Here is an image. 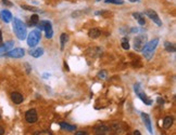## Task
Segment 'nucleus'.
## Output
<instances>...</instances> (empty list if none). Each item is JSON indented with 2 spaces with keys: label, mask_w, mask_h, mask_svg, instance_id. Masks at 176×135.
Here are the masks:
<instances>
[{
  "label": "nucleus",
  "mask_w": 176,
  "mask_h": 135,
  "mask_svg": "<svg viewBox=\"0 0 176 135\" xmlns=\"http://www.w3.org/2000/svg\"><path fill=\"white\" fill-rule=\"evenodd\" d=\"M5 134V129H3V126H0V135H3Z\"/></svg>",
  "instance_id": "2f4dec72"
},
{
  "label": "nucleus",
  "mask_w": 176,
  "mask_h": 135,
  "mask_svg": "<svg viewBox=\"0 0 176 135\" xmlns=\"http://www.w3.org/2000/svg\"><path fill=\"white\" fill-rule=\"evenodd\" d=\"M25 120L27 121L28 123H35L36 121L38 120V115L36 109H29L26 111L25 114Z\"/></svg>",
  "instance_id": "0eeeda50"
},
{
  "label": "nucleus",
  "mask_w": 176,
  "mask_h": 135,
  "mask_svg": "<svg viewBox=\"0 0 176 135\" xmlns=\"http://www.w3.org/2000/svg\"><path fill=\"white\" fill-rule=\"evenodd\" d=\"M109 132L113 135H120L122 132V126L120 122H114L111 124V126L109 128Z\"/></svg>",
  "instance_id": "9b49d317"
},
{
  "label": "nucleus",
  "mask_w": 176,
  "mask_h": 135,
  "mask_svg": "<svg viewBox=\"0 0 176 135\" xmlns=\"http://www.w3.org/2000/svg\"><path fill=\"white\" fill-rule=\"evenodd\" d=\"M134 90H135V92H136V94L138 95V97L146 105H148V106H150L152 104V100H150L149 97L146 95V93H144V92L141 91V87H140V83H135V86H134Z\"/></svg>",
  "instance_id": "39448f33"
},
{
  "label": "nucleus",
  "mask_w": 176,
  "mask_h": 135,
  "mask_svg": "<svg viewBox=\"0 0 176 135\" xmlns=\"http://www.w3.org/2000/svg\"><path fill=\"white\" fill-rule=\"evenodd\" d=\"M126 135H131V134H126Z\"/></svg>",
  "instance_id": "e433bc0d"
},
{
  "label": "nucleus",
  "mask_w": 176,
  "mask_h": 135,
  "mask_svg": "<svg viewBox=\"0 0 176 135\" xmlns=\"http://www.w3.org/2000/svg\"><path fill=\"white\" fill-rule=\"evenodd\" d=\"M5 55V56H8V57H12V58H21L25 55V50L22 48H16V49H13V50L8 51Z\"/></svg>",
  "instance_id": "423d86ee"
},
{
  "label": "nucleus",
  "mask_w": 176,
  "mask_h": 135,
  "mask_svg": "<svg viewBox=\"0 0 176 135\" xmlns=\"http://www.w3.org/2000/svg\"><path fill=\"white\" fill-rule=\"evenodd\" d=\"M2 41H3V39H2V33H1V30H0V44L3 43Z\"/></svg>",
  "instance_id": "473e14b6"
},
{
  "label": "nucleus",
  "mask_w": 176,
  "mask_h": 135,
  "mask_svg": "<svg viewBox=\"0 0 176 135\" xmlns=\"http://www.w3.org/2000/svg\"><path fill=\"white\" fill-rule=\"evenodd\" d=\"M40 38H41V33H40V30H38V29L32 30V31L29 33L28 37H27V44H28L30 48H35V47L39 43Z\"/></svg>",
  "instance_id": "7ed1b4c3"
},
{
  "label": "nucleus",
  "mask_w": 176,
  "mask_h": 135,
  "mask_svg": "<svg viewBox=\"0 0 176 135\" xmlns=\"http://www.w3.org/2000/svg\"><path fill=\"white\" fill-rule=\"evenodd\" d=\"M133 16H134V19L138 21V23H139L140 26H144V25L146 24V21L142 17V14H140V13H133Z\"/></svg>",
  "instance_id": "aec40b11"
},
{
  "label": "nucleus",
  "mask_w": 176,
  "mask_h": 135,
  "mask_svg": "<svg viewBox=\"0 0 176 135\" xmlns=\"http://www.w3.org/2000/svg\"><path fill=\"white\" fill-rule=\"evenodd\" d=\"M0 119H1V116H0Z\"/></svg>",
  "instance_id": "4c0bfd02"
},
{
  "label": "nucleus",
  "mask_w": 176,
  "mask_h": 135,
  "mask_svg": "<svg viewBox=\"0 0 176 135\" xmlns=\"http://www.w3.org/2000/svg\"><path fill=\"white\" fill-rule=\"evenodd\" d=\"M148 42V37L145 34L138 35L137 37H135L134 39V49L136 50L137 52H140L142 51L144 47L146 45V43Z\"/></svg>",
  "instance_id": "20e7f679"
},
{
  "label": "nucleus",
  "mask_w": 176,
  "mask_h": 135,
  "mask_svg": "<svg viewBox=\"0 0 176 135\" xmlns=\"http://www.w3.org/2000/svg\"><path fill=\"white\" fill-rule=\"evenodd\" d=\"M99 79H102V80H104L106 78H107V72L106 70H101V72L98 74V76H97Z\"/></svg>",
  "instance_id": "bb28decb"
},
{
  "label": "nucleus",
  "mask_w": 176,
  "mask_h": 135,
  "mask_svg": "<svg viewBox=\"0 0 176 135\" xmlns=\"http://www.w3.org/2000/svg\"><path fill=\"white\" fill-rule=\"evenodd\" d=\"M1 2H2V5H8V7H12V5H13V3H12L11 1H9V0H2Z\"/></svg>",
  "instance_id": "c85d7f7f"
},
{
  "label": "nucleus",
  "mask_w": 176,
  "mask_h": 135,
  "mask_svg": "<svg viewBox=\"0 0 176 135\" xmlns=\"http://www.w3.org/2000/svg\"><path fill=\"white\" fill-rule=\"evenodd\" d=\"M97 1H99V0H97Z\"/></svg>",
  "instance_id": "58836bf2"
},
{
  "label": "nucleus",
  "mask_w": 176,
  "mask_h": 135,
  "mask_svg": "<svg viewBox=\"0 0 176 135\" xmlns=\"http://www.w3.org/2000/svg\"><path fill=\"white\" fill-rule=\"evenodd\" d=\"M158 103H159L160 106H162V105L164 104V100H162L161 97H158Z\"/></svg>",
  "instance_id": "7c9ffc66"
},
{
  "label": "nucleus",
  "mask_w": 176,
  "mask_h": 135,
  "mask_svg": "<svg viewBox=\"0 0 176 135\" xmlns=\"http://www.w3.org/2000/svg\"><path fill=\"white\" fill-rule=\"evenodd\" d=\"M13 30H14L16 37L20 40H24L27 36V30H26V26L25 24L21 21V19L14 17L13 19Z\"/></svg>",
  "instance_id": "f257e3e1"
},
{
  "label": "nucleus",
  "mask_w": 176,
  "mask_h": 135,
  "mask_svg": "<svg viewBox=\"0 0 176 135\" xmlns=\"http://www.w3.org/2000/svg\"><path fill=\"white\" fill-rule=\"evenodd\" d=\"M145 14L148 16V17H150V19L156 23L158 26H162V22H161V19H160V17H159V15L156 14V11H153V10L151 9H149V10H147L146 12H145Z\"/></svg>",
  "instance_id": "1a4fd4ad"
},
{
  "label": "nucleus",
  "mask_w": 176,
  "mask_h": 135,
  "mask_svg": "<svg viewBox=\"0 0 176 135\" xmlns=\"http://www.w3.org/2000/svg\"><path fill=\"white\" fill-rule=\"evenodd\" d=\"M173 121H174L173 117H171V116L165 117L164 120H163V128H164V129H170V128L173 126Z\"/></svg>",
  "instance_id": "a211bd4d"
},
{
  "label": "nucleus",
  "mask_w": 176,
  "mask_h": 135,
  "mask_svg": "<svg viewBox=\"0 0 176 135\" xmlns=\"http://www.w3.org/2000/svg\"><path fill=\"white\" fill-rule=\"evenodd\" d=\"M60 126H61L62 130H66V131H70V132L76 130V126L68 124V123H66V122H61V123H60Z\"/></svg>",
  "instance_id": "6ab92c4d"
},
{
  "label": "nucleus",
  "mask_w": 176,
  "mask_h": 135,
  "mask_svg": "<svg viewBox=\"0 0 176 135\" xmlns=\"http://www.w3.org/2000/svg\"><path fill=\"white\" fill-rule=\"evenodd\" d=\"M106 3H113V5H123L124 0H106Z\"/></svg>",
  "instance_id": "a878e982"
},
{
  "label": "nucleus",
  "mask_w": 176,
  "mask_h": 135,
  "mask_svg": "<svg viewBox=\"0 0 176 135\" xmlns=\"http://www.w3.org/2000/svg\"><path fill=\"white\" fill-rule=\"evenodd\" d=\"M122 48L124 50H129V43H128V40L126 38H123L122 39Z\"/></svg>",
  "instance_id": "393cba45"
},
{
  "label": "nucleus",
  "mask_w": 176,
  "mask_h": 135,
  "mask_svg": "<svg viewBox=\"0 0 176 135\" xmlns=\"http://www.w3.org/2000/svg\"><path fill=\"white\" fill-rule=\"evenodd\" d=\"M13 47V41H8L5 43L0 44V54L5 53V52H8L10 51Z\"/></svg>",
  "instance_id": "2eb2a0df"
},
{
  "label": "nucleus",
  "mask_w": 176,
  "mask_h": 135,
  "mask_svg": "<svg viewBox=\"0 0 176 135\" xmlns=\"http://www.w3.org/2000/svg\"><path fill=\"white\" fill-rule=\"evenodd\" d=\"M164 47H165V50L167 52H171V53H174L175 52V44L172 43V42H169V41H166L164 42Z\"/></svg>",
  "instance_id": "412c9836"
},
{
  "label": "nucleus",
  "mask_w": 176,
  "mask_h": 135,
  "mask_svg": "<svg viewBox=\"0 0 176 135\" xmlns=\"http://www.w3.org/2000/svg\"><path fill=\"white\" fill-rule=\"evenodd\" d=\"M0 17L1 19L5 22V23H10L11 21H12V14H11V12L8 11V10H2L1 12H0Z\"/></svg>",
  "instance_id": "ddd939ff"
},
{
  "label": "nucleus",
  "mask_w": 176,
  "mask_h": 135,
  "mask_svg": "<svg viewBox=\"0 0 176 135\" xmlns=\"http://www.w3.org/2000/svg\"><path fill=\"white\" fill-rule=\"evenodd\" d=\"M11 100H12V102L14 103L15 105H20L23 102L24 97L19 92H13V93H11Z\"/></svg>",
  "instance_id": "f8f14e48"
},
{
  "label": "nucleus",
  "mask_w": 176,
  "mask_h": 135,
  "mask_svg": "<svg viewBox=\"0 0 176 135\" xmlns=\"http://www.w3.org/2000/svg\"><path fill=\"white\" fill-rule=\"evenodd\" d=\"M29 23L32 25H37L39 23V16L37 14H33L29 19Z\"/></svg>",
  "instance_id": "5701e85b"
},
{
  "label": "nucleus",
  "mask_w": 176,
  "mask_h": 135,
  "mask_svg": "<svg viewBox=\"0 0 176 135\" xmlns=\"http://www.w3.org/2000/svg\"><path fill=\"white\" fill-rule=\"evenodd\" d=\"M25 65L27 66V69H26V72H27V74H29V72H30V67H29L28 64H25Z\"/></svg>",
  "instance_id": "72a5a7b5"
},
{
  "label": "nucleus",
  "mask_w": 176,
  "mask_h": 135,
  "mask_svg": "<svg viewBox=\"0 0 176 135\" xmlns=\"http://www.w3.org/2000/svg\"><path fill=\"white\" fill-rule=\"evenodd\" d=\"M134 135H141V134H140V132L138 130H135L134 131Z\"/></svg>",
  "instance_id": "f704fd0d"
},
{
  "label": "nucleus",
  "mask_w": 176,
  "mask_h": 135,
  "mask_svg": "<svg viewBox=\"0 0 176 135\" xmlns=\"http://www.w3.org/2000/svg\"><path fill=\"white\" fill-rule=\"evenodd\" d=\"M75 135H88L87 132H84V131H78L75 133Z\"/></svg>",
  "instance_id": "c756f323"
},
{
  "label": "nucleus",
  "mask_w": 176,
  "mask_h": 135,
  "mask_svg": "<svg viewBox=\"0 0 176 135\" xmlns=\"http://www.w3.org/2000/svg\"><path fill=\"white\" fill-rule=\"evenodd\" d=\"M95 135H107L109 133V126L106 124H99L93 129Z\"/></svg>",
  "instance_id": "9d476101"
},
{
  "label": "nucleus",
  "mask_w": 176,
  "mask_h": 135,
  "mask_svg": "<svg viewBox=\"0 0 176 135\" xmlns=\"http://www.w3.org/2000/svg\"><path fill=\"white\" fill-rule=\"evenodd\" d=\"M34 135H52V134H51V132L45 130V131H41V132H36Z\"/></svg>",
  "instance_id": "cd10ccee"
},
{
  "label": "nucleus",
  "mask_w": 176,
  "mask_h": 135,
  "mask_svg": "<svg viewBox=\"0 0 176 135\" xmlns=\"http://www.w3.org/2000/svg\"><path fill=\"white\" fill-rule=\"evenodd\" d=\"M131 2H137V1H139V0H129Z\"/></svg>",
  "instance_id": "c9c22d12"
},
{
  "label": "nucleus",
  "mask_w": 176,
  "mask_h": 135,
  "mask_svg": "<svg viewBox=\"0 0 176 135\" xmlns=\"http://www.w3.org/2000/svg\"><path fill=\"white\" fill-rule=\"evenodd\" d=\"M158 43H159V39L156 38V39H153V40H151L150 42H147L146 45H145L144 49H142V53H144L145 57H146L148 61L151 59L152 55H153L156 47H158Z\"/></svg>",
  "instance_id": "f03ea898"
},
{
  "label": "nucleus",
  "mask_w": 176,
  "mask_h": 135,
  "mask_svg": "<svg viewBox=\"0 0 176 135\" xmlns=\"http://www.w3.org/2000/svg\"><path fill=\"white\" fill-rule=\"evenodd\" d=\"M21 8L24 10H27V11H33V12H39L38 9H36L34 7H29V5H21Z\"/></svg>",
  "instance_id": "b1692460"
},
{
  "label": "nucleus",
  "mask_w": 176,
  "mask_h": 135,
  "mask_svg": "<svg viewBox=\"0 0 176 135\" xmlns=\"http://www.w3.org/2000/svg\"><path fill=\"white\" fill-rule=\"evenodd\" d=\"M68 40V36L66 34H62L60 36V42H61V50L64 49V45L66 43V41Z\"/></svg>",
  "instance_id": "4be33fe9"
},
{
  "label": "nucleus",
  "mask_w": 176,
  "mask_h": 135,
  "mask_svg": "<svg viewBox=\"0 0 176 135\" xmlns=\"http://www.w3.org/2000/svg\"><path fill=\"white\" fill-rule=\"evenodd\" d=\"M100 35H101V31H100V29H98V28H93L88 31V36L93 39L99 38Z\"/></svg>",
  "instance_id": "f3484780"
},
{
  "label": "nucleus",
  "mask_w": 176,
  "mask_h": 135,
  "mask_svg": "<svg viewBox=\"0 0 176 135\" xmlns=\"http://www.w3.org/2000/svg\"><path fill=\"white\" fill-rule=\"evenodd\" d=\"M141 118L142 120H144V123L146 126L147 130L149 131L150 134H152V126H151V121H150V117L148 116L147 114H145V112H141Z\"/></svg>",
  "instance_id": "4468645a"
},
{
  "label": "nucleus",
  "mask_w": 176,
  "mask_h": 135,
  "mask_svg": "<svg viewBox=\"0 0 176 135\" xmlns=\"http://www.w3.org/2000/svg\"><path fill=\"white\" fill-rule=\"evenodd\" d=\"M29 54H30L33 57L38 58L44 54V49L37 48V49H34V50H30V51H29Z\"/></svg>",
  "instance_id": "dca6fc26"
},
{
  "label": "nucleus",
  "mask_w": 176,
  "mask_h": 135,
  "mask_svg": "<svg viewBox=\"0 0 176 135\" xmlns=\"http://www.w3.org/2000/svg\"><path fill=\"white\" fill-rule=\"evenodd\" d=\"M40 24L43 25V27H44V30L45 33H46V38L47 39L52 38V36H53V29H52L51 23L48 22V21H43V22H40Z\"/></svg>",
  "instance_id": "6e6552de"
}]
</instances>
